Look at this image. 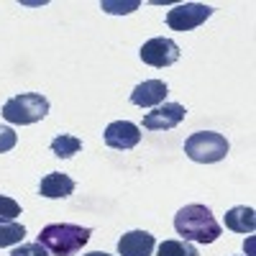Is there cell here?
Returning a JSON list of instances; mask_svg holds the SVG:
<instances>
[{"label":"cell","instance_id":"obj_19","mask_svg":"<svg viewBox=\"0 0 256 256\" xmlns=\"http://www.w3.org/2000/svg\"><path fill=\"white\" fill-rule=\"evenodd\" d=\"M16 144H18V136H16L13 128H8V126H0V154L10 152V148H13Z\"/></svg>","mask_w":256,"mask_h":256},{"label":"cell","instance_id":"obj_16","mask_svg":"<svg viewBox=\"0 0 256 256\" xmlns=\"http://www.w3.org/2000/svg\"><path fill=\"white\" fill-rule=\"evenodd\" d=\"M138 0H102L100 3V8L105 10V13H113V16H126V13H134V10H138Z\"/></svg>","mask_w":256,"mask_h":256},{"label":"cell","instance_id":"obj_7","mask_svg":"<svg viewBox=\"0 0 256 256\" xmlns=\"http://www.w3.org/2000/svg\"><path fill=\"white\" fill-rule=\"evenodd\" d=\"M187 110L184 105L180 102H164V105H156L152 113L144 116V128L148 131H169V128H174L184 120Z\"/></svg>","mask_w":256,"mask_h":256},{"label":"cell","instance_id":"obj_11","mask_svg":"<svg viewBox=\"0 0 256 256\" xmlns=\"http://www.w3.org/2000/svg\"><path fill=\"white\" fill-rule=\"evenodd\" d=\"M74 192V180L62 174V172H49L38 184V195L49 198V200H59V198H70Z\"/></svg>","mask_w":256,"mask_h":256},{"label":"cell","instance_id":"obj_13","mask_svg":"<svg viewBox=\"0 0 256 256\" xmlns=\"http://www.w3.org/2000/svg\"><path fill=\"white\" fill-rule=\"evenodd\" d=\"M52 154L59 156V159H70L74 154H80V148H82V141L77 136H70V134H59L54 141H52Z\"/></svg>","mask_w":256,"mask_h":256},{"label":"cell","instance_id":"obj_4","mask_svg":"<svg viewBox=\"0 0 256 256\" xmlns=\"http://www.w3.org/2000/svg\"><path fill=\"white\" fill-rule=\"evenodd\" d=\"M228 148L230 146H228L226 136H220L216 131H198L184 141V154L198 164H216V162L226 159Z\"/></svg>","mask_w":256,"mask_h":256},{"label":"cell","instance_id":"obj_8","mask_svg":"<svg viewBox=\"0 0 256 256\" xmlns=\"http://www.w3.org/2000/svg\"><path fill=\"white\" fill-rule=\"evenodd\" d=\"M138 141H141V128L131 120H113L105 128V144L110 148H118V152L134 148Z\"/></svg>","mask_w":256,"mask_h":256},{"label":"cell","instance_id":"obj_12","mask_svg":"<svg viewBox=\"0 0 256 256\" xmlns=\"http://www.w3.org/2000/svg\"><path fill=\"white\" fill-rule=\"evenodd\" d=\"M226 228L228 230H236V233H254L256 228V212L254 208H246V205H236L226 212Z\"/></svg>","mask_w":256,"mask_h":256},{"label":"cell","instance_id":"obj_2","mask_svg":"<svg viewBox=\"0 0 256 256\" xmlns=\"http://www.w3.org/2000/svg\"><path fill=\"white\" fill-rule=\"evenodd\" d=\"M92 230L74 223H49L41 228L38 244L54 256H74L82 251V246L90 241Z\"/></svg>","mask_w":256,"mask_h":256},{"label":"cell","instance_id":"obj_5","mask_svg":"<svg viewBox=\"0 0 256 256\" xmlns=\"http://www.w3.org/2000/svg\"><path fill=\"white\" fill-rule=\"evenodd\" d=\"M210 16H212V8L205 3H182V6H174L172 10H166V26L172 31L184 34L202 26Z\"/></svg>","mask_w":256,"mask_h":256},{"label":"cell","instance_id":"obj_3","mask_svg":"<svg viewBox=\"0 0 256 256\" xmlns=\"http://www.w3.org/2000/svg\"><path fill=\"white\" fill-rule=\"evenodd\" d=\"M49 113V100L41 92H24L16 95L3 105V118L13 126H31L38 123Z\"/></svg>","mask_w":256,"mask_h":256},{"label":"cell","instance_id":"obj_14","mask_svg":"<svg viewBox=\"0 0 256 256\" xmlns=\"http://www.w3.org/2000/svg\"><path fill=\"white\" fill-rule=\"evenodd\" d=\"M26 238V228L18 220H0V248L16 246Z\"/></svg>","mask_w":256,"mask_h":256},{"label":"cell","instance_id":"obj_10","mask_svg":"<svg viewBox=\"0 0 256 256\" xmlns=\"http://www.w3.org/2000/svg\"><path fill=\"white\" fill-rule=\"evenodd\" d=\"M156 238L148 230H128L118 241V256H152Z\"/></svg>","mask_w":256,"mask_h":256},{"label":"cell","instance_id":"obj_9","mask_svg":"<svg viewBox=\"0 0 256 256\" xmlns=\"http://www.w3.org/2000/svg\"><path fill=\"white\" fill-rule=\"evenodd\" d=\"M169 95V88L166 82L162 80H144L138 82L134 92H131V102L138 105V108H156V105H162Z\"/></svg>","mask_w":256,"mask_h":256},{"label":"cell","instance_id":"obj_20","mask_svg":"<svg viewBox=\"0 0 256 256\" xmlns=\"http://www.w3.org/2000/svg\"><path fill=\"white\" fill-rule=\"evenodd\" d=\"M84 256H110V254H105V251H90V254H84Z\"/></svg>","mask_w":256,"mask_h":256},{"label":"cell","instance_id":"obj_17","mask_svg":"<svg viewBox=\"0 0 256 256\" xmlns=\"http://www.w3.org/2000/svg\"><path fill=\"white\" fill-rule=\"evenodd\" d=\"M18 216H20V205L8 195H0V220H16Z\"/></svg>","mask_w":256,"mask_h":256},{"label":"cell","instance_id":"obj_1","mask_svg":"<svg viewBox=\"0 0 256 256\" xmlns=\"http://www.w3.org/2000/svg\"><path fill=\"white\" fill-rule=\"evenodd\" d=\"M174 230L182 236V241L195 244H212L220 238V223L205 205H184L174 216Z\"/></svg>","mask_w":256,"mask_h":256},{"label":"cell","instance_id":"obj_6","mask_svg":"<svg viewBox=\"0 0 256 256\" xmlns=\"http://www.w3.org/2000/svg\"><path fill=\"white\" fill-rule=\"evenodd\" d=\"M138 56H141L144 64H148V67L164 70V67H172L174 62H180V46L172 38L156 36V38H148L138 49Z\"/></svg>","mask_w":256,"mask_h":256},{"label":"cell","instance_id":"obj_18","mask_svg":"<svg viewBox=\"0 0 256 256\" xmlns=\"http://www.w3.org/2000/svg\"><path fill=\"white\" fill-rule=\"evenodd\" d=\"M10 256H49V251L36 241V244H20V246H16L10 251Z\"/></svg>","mask_w":256,"mask_h":256},{"label":"cell","instance_id":"obj_15","mask_svg":"<svg viewBox=\"0 0 256 256\" xmlns=\"http://www.w3.org/2000/svg\"><path fill=\"white\" fill-rule=\"evenodd\" d=\"M159 256H200V254H198V248L192 246L190 241L172 238V241H164L159 246Z\"/></svg>","mask_w":256,"mask_h":256}]
</instances>
